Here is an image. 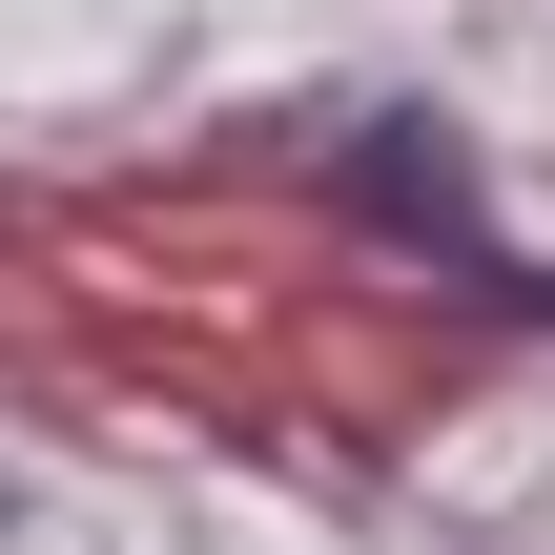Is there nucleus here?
<instances>
[{
    "mask_svg": "<svg viewBox=\"0 0 555 555\" xmlns=\"http://www.w3.org/2000/svg\"><path fill=\"white\" fill-rule=\"evenodd\" d=\"M350 185H371V206H391L412 247H453V268H494V227H474V185H453V144H433V124H371V144H350Z\"/></svg>",
    "mask_w": 555,
    "mask_h": 555,
    "instance_id": "nucleus-1",
    "label": "nucleus"
}]
</instances>
